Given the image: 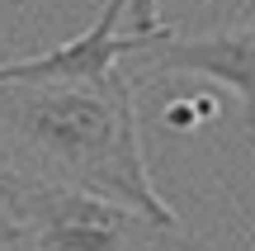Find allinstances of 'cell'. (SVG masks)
Segmentation results:
<instances>
[{
    "mask_svg": "<svg viewBox=\"0 0 255 251\" xmlns=\"http://www.w3.org/2000/svg\"><path fill=\"white\" fill-rule=\"evenodd\" d=\"M0 128L66 171L71 185L142 214L156 233L180 228L146 176L132 81L119 66L95 85H0Z\"/></svg>",
    "mask_w": 255,
    "mask_h": 251,
    "instance_id": "1",
    "label": "cell"
},
{
    "mask_svg": "<svg viewBox=\"0 0 255 251\" xmlns=\"http://www.w3.org/2000/svg\"><path fill=\"white\" fill-rule=\"evenodd\" d=\"M0 214L19 223L28 251H137L151 233L128 204L24 171H0Z\"/></svg>",
    "mask_w": 255,
    "mask_h": 251,
    "instance_id": "2",
    "label": "cell"
},
{
    "mask_svg": "<svg viewBox=\"0 0 255 251\" xmlns=\"http://www.w3.org/2000/svg\"><path fill=\"white\" fill-rule=\"evenodd\" d=\"M123 9L128 0H109L100 24H90L81 38L52 47L38 57H19V62H0V85H95L123 62V57L142 52L156 33H123Z\"/></svg>",
    "mask_w": 255,
    "mask_h": 251,
    "instance_id": "3",
    "label": "cell"
},
{
    "mask_svg": "<svg viewBox=\"0 0 255 251\" xmlns=\"http://www.w3.org/2000/svg\"><path fill=\"white\" fill-rule=\"evenodd\" d=\"M137 57H142L156 76L189 71V76H203V81L227 85L232 100L241 104V123L255 128V100H251L255 33H251V24H237V28H227V33H208V38H175L170 28H161Z\"/></svg>",
    "mask_w": 255,
    "mask_h": 251,
    "instance_id": "4",
    "label": "cell"
},
{
    "mask_svg": "<svg viewBox=\"0 0 255 251\" xmlns=\"http://www.w3.org/2000/svg\"><path fill=\"white\" fill-rule=\"evenodd\" d=\"M161 19H156V0H128L123 9V33H161Z\"/></svg>",
    "mask_w": 255,
    "mask_h": 251,
    "instance_id": "5",
    "label": "cell"
},
{
    "mask_svg": "<svg viewBox=\"0 0 255 251\" xmlns=\"http://www.w3.org/2000/svg\"><path fill=\"white\" fill-rule=\"evenodd\" d=\"M24 242V233H19V223H9L5 214H0V247H19Z\"/></svg>",
    "mask_w": 255,
    "mask_h": 251,
    "instance_id": "6",
    "label": "cell"
}]
</instances>
